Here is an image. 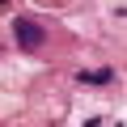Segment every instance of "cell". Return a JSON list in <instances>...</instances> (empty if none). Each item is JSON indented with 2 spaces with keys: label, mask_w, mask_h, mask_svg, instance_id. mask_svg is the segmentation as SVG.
<instances>
[{
  "label": "cell",
  "mask_w": 127,
  "mask_h": 127,
  "mask_svg": "<svg viewBox=\"0 0 127 127\" xmlns=\"http://www.w3.org/2000/svg\"><path fill=\"white\" fill-rule=\"evenodd\" d=\"M13 34H17V42L26 47V51H34V47H42V38H47V30L34 21V17H17L13 21Z\"/></svg>",
  "instance_id": "6da1fadb"
},
{
  "label": "cell",
  "mask_w": 127,
  "mask_h": 127,
  "mask_svg": "<svg viewBox=\"0 0 127 127\" xmlns=\"http://www.w3.org/2000/svg\"><path fill=\"white\" fill-rule=\"evenodd\" d=\"M81 81H85V85H110L114 72H110V68H97V72H81Z\"/></svg>",
  "instance_id": "7a4b0ae2"
},
{
  "label": "cell",
  "mask_w": 127,
  "mask_h": 127,
  "mask_svg": "<svg viewBox=\"0 0 127 127\" xmlns=\"http://www.w3.org/2000/svg\"><path fill=\"white\" fill-rule=\"evenodd\" d=\"M9 4H13V0H0V13H9Z\"/></svg>",
  "instance_id": "3957f363"
}]
</instances>
